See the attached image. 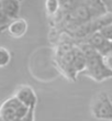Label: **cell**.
<instances>
[{
  "label": "cell",
  "mask_w": 112,
  "mask_h": 121,
  "mask_svg": "<svg viewBox=\"0 0 112 121\" xmlns=\"http://www.w3.org/2000/svg\"><path fill=\"white\" fill-rule=\"evenodd\" d=\"M109 12L104 0H69L53 18V26L71 38L83 26Z\"/></svg>",
  "instance_id": "6da1fadb"
},
{
  "label": "cell",
  "mask_w": 112,
  "mask_h": 121,
  "mask_svg": "<svg viewBox=\"0 0 112 121\" xmlns=\"http://www.w3.org/2000/svg\"><path fill=\"white\" fill-rule=\"evenodd\" d=\"M55 63L68 80L75 82L86 67V56L79 43L66 34H61L55 48Z\"/></svg>",
  "instance_id": "7a4b0ae2"
},
{
  "label": "cell",
  "mask_w": 112,
  "mask_h": 121,
  "mask_svg": "<svg viewBox=\"0 0 112 121\" xmlns=\"http://www.w3.org/2000/svg\"><path fill=\"white\" fill-rule=\"evenodd\" d=\"M86 56V67L83 74L97 83L112 78V72L103 63L102 55L86 42H79Z\"/></svg>",
  "instance_id": "3957f363"
},
{
  "label": "cell",
  "mask_w": 112,
  "mask_h": 121,
  "mask_svg": "<svg viewBox=\"0 0 112 121\" xmlns=\"http://www.w3.org/2000/svg\"><path fill=\"white\" fill-rule=\"evenodd\" d=\"M90 113L96 120H112V100L108 92L99 91L90 102Z\"/></svg>",
  "instance_id": "277c9868"
},
{
  "label": "cell",
  "mask_w": 112,
  "mask_h": 121,
  "mask_svg": "<svg viewBox=\"0 0 112 121\" xmlns=\"http://www.w3.org/2000/svg\"><path fill=\"white\" fill-rule=\"evenodd\" d=\"M30 109L19 101L14 96L7 98L0 105V116L6 121H20Z\"/></svg>",
  "instance_id": "5b68a950"
},
{
  "label": "cell",
  "mask_w": 112,
  "mask_h": 121,
  "mask_svg": "<svg viewBox=\"0 0 112 121\" xmlns=\"http://www.w3.org/2000/svg\"><path fill=\"white\" fill-rule=\"evenodd\" d=\"M13 96L29 109H35L37 104V96L35 90L30 85H21L16 89Z\"/></svg>",
  "instance_id": "8992f818"
},
{
  "label": "cell",
  "mask_w": 112,
  "mask_h": 121,
  "mask_svg": "<svg viewBox=\"0 0 112 121\" xmlns=\"http://www.w3.org/2000/svg\"><path fill=\"white\" fill-rule=\"evenodd\" d=\"M83 42H86L89 45H91L95 50L99 52L101 55H104L106 53L110 52L112 50V42L108 41L99 31L95 32L92 34H90L88 38Z\"/></svg>",
  "instance_id": "52a82bcc"
},
{
  "label": "cell",
  "mask_w": 112,
  "mask_h": 121,
  "mask_svg": "<svg viewBox=\"0 0 112 121\" xmlns=\"http://www.w3.org/2000/svg\"><path fill=\"white\" fill-rule=\"evenodd\" d=\"M0 8L4 16L12 21L20 18L21 0H0Z\"/></svg>",
  "instance_id": "ba28073f"
},
{
  "label": "cell",
  "mask_w": 112,
  "mask_h": 121,
  "mask_svg": "<svg viewBox=\"0 0 112 121\" xmlns=\"http://www.w3.org/2000/svg\"><path fill=\"white\" fill-rule=\"evenodd\" d=\"M28 22L25 19L23 18H18V19L12 20L8 26L7 32L9 33V35L13 39H20L24 36V34L28 31Z\"/></svg>",
  "instance_id": "9c48e42d"
},
{
  "label": "cell",
  "mask_w": 112,
  "mask_h": 121,
  "mask_svg": "<svg viewBox=\"0 0 112 121\" xmlns=\"http://www.w3.org/2000/svg\"><path fill=\"white\" fill-rule=\"evenodd\" d=\"M61 10L59 0H45V12L48 18H55Z\"/></svg>",
  "instance_id": "30bf717a"
},
{
  "label": "cell",
  "mask_w": 112,
  "mask_h": 121,
  "mask_svg": "<svg viewBox=\"0 0 112 121\" xmlns=\"http://www.w3.org/2000/svg\"><path fill=\"white\" fill-rule=\"evenodd\" d=\"M11 60V53L8 48L0 46V68L6 67Z\"/></svg>",
  "instance_id": "8fae6325"
},
{
  "label": "cell",
  "mask_w": 112,
  "mask_h": 121,
  "mask_svg": "<svg viewBox=\"0 0 112 121\" xmlns=\"http://www.w3.org/2000/svg\"><path fill=\"white\" fill-rule=\"evenodd\" d=\"M99 32L108 41L112 42V21H110L109 23H107L106 26H103L102 28L99 30Z\"/></svg>",
  "instance_id": "7c38bea8"
},
{
  "label": "cell",
  "mask_w": 112,
  "mask_h": 121,
  "mask_svg": "<svg viewBox=\"0 0 112 121\" xmlns=\"http://www.w3.org/2000/svg\"><path fill=\"white\" fill-rule=\"evenodd\" d=\"M102 58H103V63L107 66V68L112 72V50L110 52H108V53H106L104 55H102Z\"/></svg>",
  "instance_id": "4fadbf2b"
},
{
  "label": "cell",
  "mask_w": 112,
  "mask_h": 121,
  "mask_svg": "<svg viewBox=\"0 0 112 121\" xmlns=\"http://www.w3.org/2000/svg\"><path fill=\"white\" fill-rule=\"evenodd\" d=\"M20 121H35V109H30Z\"/></svg>",
  "instance_id": "5bb4252c"
},
{
  "label": "cell",
  "mask_w": 112,
  "mask_h": 121,
  "mask_svg": "<svg viewBox=\"0 0 112 121\" xmlns=\"http://www.w3.org/2000/svg\"><path fill=\"white\" fill-rule=\"evenodd\" d=\"M0 121H6V120H4L3 118H1V116H0Z\"/></svg>",
  "instance_id": "9a60e30c"
},
{
  "label": "cell",
  "mask_w": 112,
  "mask_h": 121,
  "mask_svg": "<svg viewBox=\"0 0 112 121\" xmlns=\"http://www.w3.org/2000/svg\"><path fill=\"white\" fill-rule=\"evenodd\" d=\"M0 11H1V8H0Z\"/></svg>",
  "instance_id": "2e32d148"
},
{
  "label": "cell",
  "mask_w": 112,
  "mask_h": 121,
  "mask_svg": "<svg viewBox=\"0 0 112 121\" xmlns=\"http://www.w3.org/2000/svg\"><path fill=\"white\" fill-rule=\"evenodd\" d=\"M21 1H22V0H21Z\"/></svg>",
  "instance_id": "e0dca14e"
},
{
  "label": "cell",
  "mask_w": 112,
  "mask_h": 121,
  "mask_svg": "<svg viewBox=\"0 0 112 121\" xmlns=\"http://www.w3.org/2000/svg\"><path fill=\"white\" fill-rule=\"evenodd\" d=\"M111 121H112V120H111Z\"/></svg>",
  "instance_id": "ac0fdd59"
}]
</instances>
